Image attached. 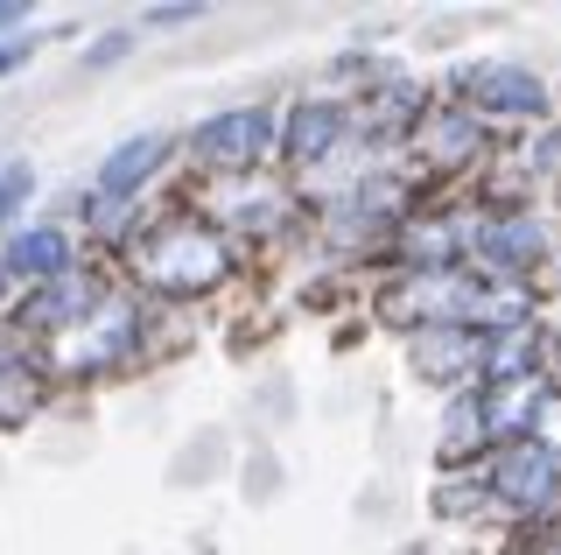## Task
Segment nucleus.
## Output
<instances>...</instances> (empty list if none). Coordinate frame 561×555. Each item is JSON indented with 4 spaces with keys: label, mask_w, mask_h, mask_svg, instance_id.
Segmentation results:
<instances>
[{
    "label": "nucleus",
    "mask_w": 561,
    "mask_h": 555,
    "mask_svg": "<svg viewBox=\"0 0 561 555\" xmlns=\"http://www.w3.org/2000/svg\"><path fill=\"white\" fill-rule=\"evenodd\" d=\"M8 268L14 282H57V274H78V247H70V233H57V225H22V233L8 239Z\"/></svg>",
    "instance_id": "obj_7"
},
{
    "label": "nucleus",
    "mask_w": 561,
    "mask_h": 555,
    "mask_svg": "<svg viewBox=\"0 0 561 555\" xmlns=\"http://www.w3.org/2000/svg\"><path fill=\"white\" fill-rule=\"evenodd\" d=\"M140 282L162 288V296H210V288L232 274V247H225L210 225H162V233L140 247Z\"/></svg>",
    "instance_id": "obj_1"
},
{
    "label": "nucleus",
    "mask_w": 561,
    "mask_h": 555,
    "mask_svg": "<svg viewBox=\"0 0 561 555\" xmlns=\"http://www.w3.org/2000/svg\"><path fill=\"white\" fill-rule=\"evenodd\" d=\"M190 148L204 155V162L218 169H253L260 155L274 148V113L267 106H232V113H210L197 134H190Z\"/></svg>",
    "instance_id": "obj_3"
},
{
    "label": "nucleus",
    "mask_w": 561,
    "mask_h": 555,
    "mask_svg": "<svg viewBox=\"0 0 561 555\" xmlns=\"http://www.w3.org/2000/svg\"><path fill=\"white\" fill-rule=\"evenodd\" d=\"M470 247H478L499 274H526V268L548 260V225L526 218V212H499V218L470 225Z\"/></svg>",
    "instance_id": "obj_5"
},
{
    "label": "nucleus",
    "mask_w": 561,
    "mask_h": 555,
    "mask_svg": "<svg viewBox=\"0 0 561 555\" xmlns=\"http://www.w3.org/2000/svg\"><path fill=\"white\" fill-rule=\"evenodd\" d=\"M245 204H218L225 218L232 225H245V233H274L280 218H288V197H280V190H239Z\"/></svg>",
    "instance_id": "obj_15"
},
{
    "label": "nucleus",
    "mask_w": 561,
    "mask_h": 555,
    "mask_svg": "<svg viewBox=\"0 0 561 555\" xmlns=\"http://www.w3.org/2000/svg\"><path fill=\"white\" fill-rule=\"evenodd\" d=\"M540 408H548V387L540 380H513V387H484V415L499 443H534Z\"/></svg>",
    "instance_id": "obj_10"
},
{
    "label": "nucleus",
    "mask_w": 561,
    "mask_h": 555,
    "mask_svg": "<svg viewBox=\"0 0 561 555\" xmlns=\"http://www.w3.org/2000/svg\"><path fill=\"white\" fill-rule=\"evenodd\" d=\"M484 492L519 520L561 513V450L540 443V437L534 443H505L499 457H491V472H484Z\"/></svg>",
    "instance_id": "obj_2"
},
{
    "label": "nucleus",
    "mask_w": 561,
    "mask_h": 555,
    "mask_svg": "<svg viewBox=\"0 0 561 555\" xmlns=\"http://www.w3.org/2000/svg\"><path fill=\"white\" fill-rule=\"evenodd\" d=\"M456 99L478 113H505V120H540L548 113V84L534 71H519V64H484V71H470L456 84Z\"/></svg>",
    "instance_id": "obj_4"
},
{
    "label": "nucleus",
    "mask_w": 561,
    "mask_h": 555,
    "mask_svg": "<svg viewBox=\"0 0 561 555\" xmlns=\"http://www.w3.org/2000/svg\"><path fill=\"white\" fill-rule=\"evenodd\" d=\"M8 282H14V268H8V253H0V296H8Z\"/></svg>",
    "instance_id": "obj_23"
},
{
    "label": "nucleus",
    "mask_w": 561,
    "mask_h": 555,
    "mask_svg": "<svg viewBox=\"0 0 561 555\" xmlns=\"http://www.w3.org/2000/svg\"><path fill=\"white\" fill-rule=\"evenodd\" d=\"M99 317V282L92 274H57V282H43L22 309L28 331H78V324Z\"/></svg>",
    "instance_id": "obj_6"
},
{
    "label": "nucleus",
    "mask_w": 561,
    "mask_h": 555,
    "mask_svg": "<svg viewBox=\"0 0 561 555\" xmlns=\"http://www.w3.org/2000/svg\"><path fill=\"white\" fill-rule=\"evenodd\" d=\"M22 22V8H14V0H0V29H14Z\"/></svg>",
    "instance_id": "obj_22"
},
{
    "label": "nucleus",
    "mask_w": 561,
    "mask_h": 555,
    "mask_svg": "<svg viewBox=\"0 0 561 555\" xmlns=\"http://www.w3.org/2000/svg\"><path fill=\"white\" fill-rule=\"evenodd\" d=\"M127 49H134V29H113V36H105V43H92V49H84V64H92V71H99V64L127 57Z\"/></svg>",
    "instance_id": "obj_20"
},
{
    "label": "nucleus",
    "mask_w": 561,
    "mask_h": 555,
    "mask_svg": "<svg viewBox=\"0 0 561 555\" xmlns=\"http://www.w3.org/2000/svg\"><path fill=\"white\" fill-rule=\"evenodd\" d=\"M162 155H169V141L162 134H134V141H119L113 155L99 162V197H113V204H127L140 183L162 169Z\"/></svg>",
    "instance_id": "obj_11"
},
{
    "label": "nucleus",
    "mask_w": 561,
    "mask_h": 555,
    "mask_svg": "<svg viewBox=\"0 0 561 555\" xmlns=\"http://www.w3.org/2000/svg\"><path fill=\"white\" fill-rule=\"evenodd\" d=\"M35 57V43L22 36V43H0V78H8V71H22V64Z\"/></svg>",
    "instance_id": "obj_21"
},
{
    "label": "nucleus",
    "mask_w": 561,
    "mask_h": 555,
    "mask_svg": "<svg viewBox=\"0 0 561 555\" xmlns=\"http://www.w3.org/2000/svg\"><path fill=\"white\" fill-rule=\"evenodd\" d=\"M28 190H35V169H28V162H8V169H0V225L22 218Z\"/></svg>",
    "instance_id": "obj_17"
},
{
    "label": "nucleus",
    "mask_w": 561,
    "mask_h": 555,
    "mask_svg": "<svg viewBox=\"0 0 561 555\" xmlns=\"http://www.w3.org/2000/svg\"><path fill=\"white\" fill-rule=\"evenodd\" d=\"M344 106L337 99H302V106L288 113V127H280V148L295 155V162H323V155H337L344 141Z\"/></svg>",
    "instance_id": "obj_8"
},
{
    "label": "nucleus",
    "mask_w": 561,
    "mask_h": 555,
    "mask_svg": "<svg viewBox=\"0 0 561 555\" xmlns=\"http://www.w3.org/2000/svg\"><path fill=\"white\" fill-rule=\"evenodd\" d=\"M408 359L421 380H456L470 359H484V338H470V324H428V331H414Z\"/></svg>",
    "instance_id": "obj_9"
},
{
    "label": "nucleus",
    "mask_w": 561,
    "mask_h": 555,
    "mask_svg": "<svg viewBox=\"0 0 561 555\" xmlns=\"http://www.w3.org/2000/svg\"><path fill=\"white\" fill-rule=\"evenodd\" d=\"M484 380L491 387H513V380H540V338H534V324L526 331H499V338H484Z\"/></svg>",
    "instance_id": "obj_13"
},
{
    "label": "nucleus",
    "mask_w": 561,
    "mask_h": 555,
    "mask_svg": "<svg viewBox=\"0 0 561 555\" xmlns=\"http://www.w3.org/2000/svg\"><path fill=\"white\" fill-rule=\"evenodd\" d=\"M28 408H35V387L22 380V366H14V359L0 352V429H8V422H22Z\"/></svg>",
    "instance_id": "obj_16"
},
{
    "label": "nucleus",
    "mask_w": 561,
    "mask_h": 555,
    "mask_svg": "<svg viewBox=\"0 0 561 555\" xmlns=\"http://www.w3.org/2000/svg\"><path fill=\"white\" fill-rule=\"evenodd\" d=\"M548 555H561V548H548Z\"/></svg>",
    "instance_id": "obj_24"
},
{
    "label": "nucleus",
    "mask_w": 561,
    "mask_h": 555,
    "mask_svg": "<svg viewBox=\"0 0 561 555\" xmlns=\"http://www.w3.org/2000/svg\"><path fill=\"white\" fill-rule=\"evenodd\" d=\"M197 0H175V8H148V14H140V29H175V22H197Z\"/></svg>",
    "instance_id": "obj_19"
},
{
    "label": "nucleus",
    "mask_w": 561,
    "mask_h": 555,
    "mask_svg": "<svg viewBox=\"0 0 561 555\" xmlns=\"http://www.w3.org/2000/svg\"><path fill=\"white\" fill-rule=\"evenodd\" d=\"M491 443V415H484V394H456L449 401V422H443V464H463Z\"/></svg>",
    "instance_id": "obj_14"
},
{
    "label": "nucleus",
    "mask_w": 561,
    "mask_h": 555,
    "mask_svg": "<svg viewBox=\"0 0 561 555\" xmlns=\"http://www.w3.org/2000/svg\"><path fill=\"white\" fill-rule=\"evenodd\" d=\"M478 120H470V106H449V113H435L428 120V134H421V155H428L435 169H463V162H478Z\"/></svg>",
    "instance_id": "obj_12"
},
{
    "label": "nucleus",
    "mask_w": 561,
    "mask_h": 555,
    "mask_svg": "<svg viewBox=\"0 0 561 555\" xmlns=\"http://www.w3.org/2000/svg\"><path fill=\"white\" fill-rule=\"evenodd\" d=\"M408 113H421V92H414V84H393V92H379V106H373V120H379L386 134H400V120H408Z\"/></svg>",
    "instance_id": "obj_18"
}]
</instances>
